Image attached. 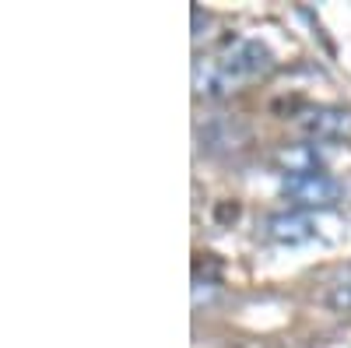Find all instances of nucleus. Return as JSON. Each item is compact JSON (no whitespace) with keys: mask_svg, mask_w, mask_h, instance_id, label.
I'll use <instances>...</instances> for the list:
<instances>
[{"mask_svg":"<svg viewBox=\"0 0 351 348\" xmlns=\"http://www.w3.org/2000/svg\"><path fill=\"white\" fill-rule=\"evenodd\" d=\"M271 67H274V56L263 43L236 39V43L221 46L218 53H211L208 60H200L193 71V81H197V92L204 95H228L239 84L267 74Z\"/></svg>","mask_w":351,"mask_h":348,"instance_id":"1","label":"nucleus"},{"mask_svg":"<svg viewBox=\"0 0 351 348\" xmlns=\"http://www.w3.org/2000/svg\"><path fill=\"white\" fill-rule=\"evenodd\" d=\"M281 194L299 211H309V208H334L344 194V187H341V180L327 176L319 169V172H288L281 180Z\"/></svg>","mask_w":351,"mask_h":348,"instance_id":"2","label":"nucleus"},{"mask_svg":"<svg viewBox=\"0 0 351 348\" xmlns=\"http://www.w3.org/2000/svg\"><path fill=\"white\" fill-rule=\"evenodd\" d=\"M263 236L271 243H281V246H299V243L316 236V222L309 211H278L263 225Z\"/></svg>","mask_w":351,"mask_h":348,"instance_id":"3","label":"nucleus"},{"mask_svg":"<svg viewBox=\"0 0 351 348\" xmlns=\"http://www.w3.org/2000/svg\"><path fill=\"white\" fill-rule=\"evenodd\" d=\"M295 124L319 141H334V137L351 134V113L341 106H316V109H306Z\"/></svg>","mask_w":351,"mask_h":348,"instance_id":"4","label":"nucleus"},{"mask_svg":"<svg viewBox=\"0 0 351 348\" xmlns=\"http://www.w3.org/2000/svg\"><path fill=\"white\" fill-rule=\"evenodd\" d=\"M327 303H330L334 310H341V313H351V271H348L344 278H337V281L330 285V292H327Z\"/></svg>","mask_w":351,"mask_h":348,"instance_id":"5","label":"nucleus"}]
</instances>
